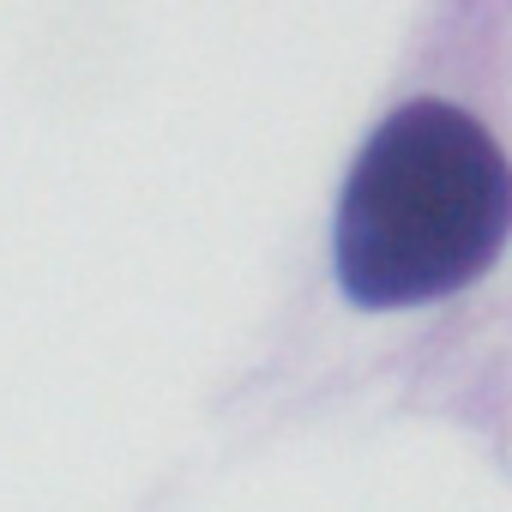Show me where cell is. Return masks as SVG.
I'll list each match as a JSON object with an SVG mask.
<instances>
[{"label": "cell", "instance_id": "6da1fadb", "mask_svg": "<svg viewBox=\"0 0 512 512\" xmlns=\"http://www.w3.org/2000/svg\"><path fill=\"white\" fill-rule=\"evenodd\" d=\"M386 103L332 211V284L356 314H428L482 290L512 247V133L452 73Z\"/></svg>", "mask_w": 512, "mask_h": 512}]
</instances>
